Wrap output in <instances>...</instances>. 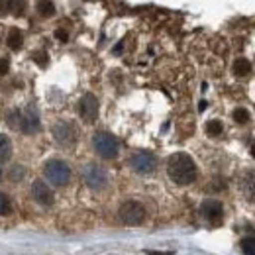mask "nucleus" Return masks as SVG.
<instances>
[{
    "instance_id": "17",
    "label": "nucleus",
    "mask_w": 255,
    "mask_h": 255,
    "mask_svg": "<svg viewBox=\"0 0 255 255\" xmlns=\"http://www.w3.org/2000/svg\"><path fill=\"white\" fill-rule=\"evenodd\" d=\"M242 252L244 255H255V236L242 240Z\"/></svg>"
},
{
    "instance_id": "19",
    "label": "nucleus",
    "mask_w": 255,
    "mask_h": 255,
    "mask_svg": "<svg viewBox=\"0 0 255 255\" xmlns=\"http://www.w3.org/2000/svg\"><path fill=\"white\" fill-rule=\"evenodd\" d=\"M12 212V204H10V198L0 192V216H8Z\"/></svg>"
},
{
    "instance_id": "10",
    "label": "nucleus",
    "mask_w": 255,
    "mask_h": 255,
    "mask_svg": "<svg viewBox=\"0 0 255 255\" xmlns=\"http://www.w3.org/2000/svg\"><path fill=\"white\" fill-rule=\"evenodd\" d=\"M79 114L85 122H95L96 116H98V100H96L95 95H85L79 102Z\"/></svg>"
},
{
    "instance_id": "3",
    "label": "nucleus",
    "mask_w": 255,
    "mask_h": 255,
    "mask_svg": "<svg viewBox=\"0 0 255 255\" xmlns=\"http://www.w3.org/2000/svg\"><path fill=\"white\" fill-rule=\"evenodd\" d=\"M43 173H45V179H47L49 183L57 185V187L67 185L69 179H71V169H69V165L59 159L47 161L45 167H43Z\"/></svg>"
},
{
    "instance_id": "21",
    "label": "nucleus",
    "mask_w": 255,
    "mask_h": 255,
    "mask_svg": "<svg viewBox=\"0 0 255 255\" xmlns=\"http://www.w3.org/2000/svg\"><path fill=\"white\" fill-rule=\"evenodd\" d=\"M33 61L39 65V67H47V63H49L45 51H35V53H33Z\"/></svg>"
},
{
    "instance_id": "5",
    "label": "nucleus",
    "mask_w": 255,
    "mask_h": 255,
    "mask_svg": "<svg viewBox=\"0 0 255 255\" xmlns=\"http://www.w3.org/2000/svg\"><path fill=\"white\" fill-rule=\"evenodd\" d=\"M51 133H53L55 141L61 145H73L77 141V129L71 122H65V120L55 122L51 128Z\"/></svg>"
},
{
    "instance_id": "16",
    "label": "nucleus",
    "mask_w": 255,
    "mask_h": 255,
    "mask_svg": "<svg viewBox=\"0 0 255 255\" xmlns=\"http://www.w3.org/2000/svg\"><path fill=\"white\" fill-rule=\"evenodd\" d=\"M37 12L41 16H51V14H55V4L47 2V0H41V2H37Z\"/></svg>"
},
{
    "instance_id": "26",
    "label": "nucleus",
    "mask_w": 255,
    "mask_h": 255,
    "mask_svg": "<svg viewBox=\"0 0 255 255\" xmlns=\"http://www.w3.org/2000/svg\"><path fill=\"white\" fill-rule=\"evenodd\" d=\"M252 157H254V159H255V143H254V145H252Z\"/></svg>"
},
{
    "instance_id": "12",
    "label": "nucleus",
    "mask_w": 255,
    "mask_h": 255,
    "mask_svg": "<svg viewBox=\"0 0 255 255\" xmlns=\"http://www.w3.org/2000/svg\"><path fill=\"white\" fill-rule=\"evenodd\" d=\"M240 189H242V194H244L250 202H255V169L242 173Z\"/></svg>"
},
{
    "instance_id": "22",
    "label": "nucleus",
    "mask_w": 255,
    "mask_h": 255,
    "mask_svg": "<svg viewBox=\"0 0 255 255\" xmlns=\"http://www.w3.org/2000/svg\"><path fill=\"white\" fill-rule=\"evenodd\" d=\"M8 124L12 128H20V112L18 110H12L10 116H8Z\"/></svg>"
},
{
    "instance_id": "14",
    "label": "nucleus",
    "mask_w": 255,
    "mask_h": 255,
    "mask_svg": "<svg viewBox=\"0 0 255 255\" xmlns=\"http://www.w3.org/2000/svg\"><path fill=\"white\" fill-rule=\"evenodd\" d=\"M234 73H236L238 77H248V75L252 73V63H250L246 57H238V59L234 61Z\"/></svg>"
},
{
    "instance_id": "15",
    "label": "nucleus",
    "mask_w": 255,
    "mask_h": 255,
    "mask_svg": "<svg viewBox=\"0 0 255 255\" xmlns=\"http://www.w3.org/2000/svg\"><path fill=\"white\" fill-rule=\"evenodd\" d=\"M12 157V141L8 135L0 133V161H8Z\"/></svg>"
},
{
    "instance_id": "20",
    "label": "nucleus",
    "mask_w": 255,
    "mask_h": 255,
    "mask_svg": "<svg viewBox=\"0 0 255 255\" xmlns=\"http://www.w3.org/2000/svg\"><path fill=\"white\" fill-rule=\"evenodd\" d=\"M234 120L238 124H246V122H250V112L246 108H236L234 110Z\"/></svg>"
},
{
    "instance_id": "8",
    "label": "nucleus",
    "mask_w": 255,
    "mask_h": 255,
    "mask_svg": "<svg viewBox=\"0 0 255 255\" xmlns=\"http://www.w3.org/2000/svg\"><path fill=\"white\" fill-rule=\"evenodd\" d=\"M129 165H131V169H133L135 173L145 175V173H151V171L155 169L157 161L153 157V153H149V151H137V153L131 155Z\"/></svg>"
},
{
    "instance_id": "13",
    "label": "nucleus",
    "mask_w": 255,
    "mask_h": 255,
    "mask_svg": "<svg viewBox=\"0 0 255 255\" xmlns=\"http://www.w3.org/2000/svg\"><path fill=\"white\" fill-rule=\"evenodd\" d=\"M22 41H24L22 32H20L18 28H12V30H10V33H8V39H6L8 47H10L12 51H18V49L22 47Z\"/></svg>"
},
{
    "instance_id": "2",
    "label": "nucleus",
    "mask_w": 255,
    "mask_h": 255,
    "mask_svg": "<svg viewBox=\"0 0 255 255\" xmlns=\"http://www.w3.org/2000/svg\"><path fill=\"white\" fill-rule=\"evenodd\" d=\"M93 145H95L96 153L100 157H104V159H114L118 155V151H120L118 139L112 133H108V131H98V133H95Z\"/></svg>"
},
{
    "instance_id": "18",
    "label": "nucleus",
    "mask_w": 255,
    "mask_h": 255,
    "mask_svg": "<svg viewBox=\"0 0 255 255\" xmlns=\"http://www.w3.org/2000/svg\"><path fill=\"white\" fill-rule=\"evenodd\" d=\"M222 129H224V126L220 120H210V122L206 124V133H208V135H220Z\"/></svg>"
},
{
    "instance_id": "1",
    "label": "nucleus",
    "mask_w": 255,
    "mask_h": 255,
    "mask_svg": "<svg viewBox=\"0 0 255 255\" xmlns=\"http://www.w3.org/2000/svg\"><path fill=\"white\" fill-rule=\"evenodd\" d=\"M167 173L177 185H191L196 179V165L187 153H173L167 161Z\"/></svg>"
},
{
    "instance_id": "6",
    "label": "nucleus",
    "mask_w": 255,
    "mask_h": 255,
    "mask_svg": "<svg viewBox=\"0 0 255 255\" xmlns=\"http://www.w3.org/2000/svg\"><path fill=\"white\" fill-rule=\"evenodd\" d=\"M200 214L212 224V226H220L224 220V208L222 202L216 198H208L200 204Z\"/></svg>"
},
{
    "instance_id": "4",
    "label": "nucleus",
    "mask_w": 255,
    "mask_h": 255,
    "mask_svg": "<svg viewBox=\"0 0 255 255\" xmlns=\"http://www.w3.org/2000/svg\"><path fill=\"white\" fill-rule=\"evenodd\" d=\"M120 220L128 226H137V224L143 222V218H145V208L139 204V202H135V200H126L122 206H120Z\"/></svg>"
},
{
    "instance_id": "24",
    "label": "nucleus",
    "mask_w": 255,
    "mask_h": 255,
    "mask_svg": "<svg viewBox=\"0 0 255 255\" xmlns=\"http://www.w3.org/2000/svg\"><path fill=\"white\" fill-rule=\"evenodd\" d=\"M55 37H57L59 41H67V39H69V33L65 32V30H57V32H55Z\"/></svg>"
},
{
    "instance_id": "11",
    "label": "nucleus",
    "mask_w": 255,
    "mask_h": 255,
    "mask_svg": "<svg viewBox=\"0 0 255 255\" xmlns=\"http://www.w3.org/2000/svg\"><path fill=\"white\" fill-rule=\"evenodd\" d=\"M32 196L35 198V202L41 204V206H51L53 198H55L53 191L49 189V185L43 183V181H33L32 183Z\"/></svg>"
},
{
    "instance_id": "23",
    "label": "nucleus",
    "mask_w": 255,
    "mask_h": 255,
    "mask_svg": "<svg viewBox=\"0 0 255 255\" xmlns=\"http://www.w3.org/2000/svg\"><path fill=\"white\" fill-rule=\"evenodd\" d=\"M8 69H10V63H8V59H0V75H6L8 73Z\"/></svg>"
},
{
    "instance_id": "9",
    "label": "nucleus",
    "mask_w": 255,
    "mask_h": 255,
    "mask_svg": "<svg viewBox=\"0 0 255 255\" xmlns=\"http://www.w3.org/2000/svg\"><path fill=\"white\" fill-rule=\"evenodd\" d=\"M20 129L26 133H35L39 129V114L35 110V106L30 104L20 112Z\"/></svg>"
},
{
    "instance_id": "25",
    "label": "nucleus",
    "mask_w": 255,
    "mask_h": 255,
    "mask_svg": "<svg viewBox=\"0 0 255 255\" xmlns=\"http://www.w3.org/2000/svg\"><path fill=\"white\" fill-rule=\"evenodd\" d=\"M0 10H2V12H8V10H10V2H2V0H0Z\"/></svg>"
},
{
    "instance_id": "7",
    "label": "nucleus",
    "mask_w": 255,
    "mask_h": 255,
    "mask_svg": "<svg viewBox=\"0 0 255 255\" xmlns=\"http://www.w3.org/2000/svg\"><path fill=\"white\" fill-rule=\"evenodd\" d=\"M83 179L91 189H104L108 183V177L104 173V169H100L98 165H85L83 167Z\"/></svg>"
}]
</instances>
